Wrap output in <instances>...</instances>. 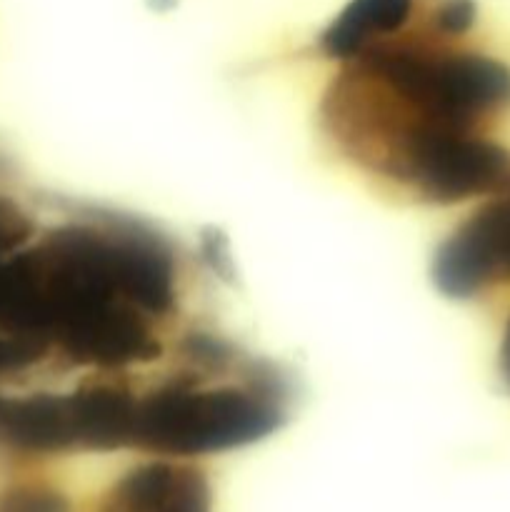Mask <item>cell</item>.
<instances>
[{"instance_id": "obj_1", "label": "cell", "mask_w": 510, "mask_h": 512, "mask_svg": "<svg viewBox=\"0 0 510 512\" xmlns=\"http://www.w3.org/2000/svg\"><path fill=\"white\" fill-rule=\"evenodd\" d=\"M470 0H353L320 38L323 130L360 170L430 205L510 180V65L470 43Z\"/></svg>"}, {"instance_id": "obj_2", "label": "cell", "mask_w": 510, "mask_h": 512, "mask_svg": "<svg viewBox=\"0 0 510 512\" xmlns=\"http://www.w3.org/2000/svg\"><path fill=\"white\" fill-rule=\"evenodd\" d=\"M480 200L435 253L433 280L448 298L480 300L510 290V180Z\"/></svg>"}, {"instance_id": "obj_3", "label": "cell", "mask_w": 510, "mask_h": 512, "mask_svg": "<svg viewBox=\"0 0 510 512\" xmlns=\"http://www.w3.org/2000/svg\"><path fill=\"white\" fill-rule=\"evenodd\" d=\"M210 503L203 470L180 458H158L115 480L95 512H210Z\"/></svg>"}, {"instance_id": "obj_4", "label": "cell", "mask_w": 510, "mask_h": 512, "mask_svg": "<svg viewBox=\"0 0 510 512\" xmlns=\"http://www.w3.org/2000/svg\"><path fill=\"white\" fill-rule=\"evenodd\" d=\"M0 512H73L60 490L43 483L10 485L0 490Z\"/></svg>"}, {"instance_id": "obj_5", "label": "cell", "mask_w": 510, "mask_h": 512, "mask_svg": "<svg viewBox=\"0 0 510 512\" xmlns=\"http://www.w3.org/2000/svg\"><path fill=\"white\" fill-rule=\"evenodd\" d=\"M500 375H503L505 385L510 388V315L505 320L503 340H500Z\"/></svg>"}]
</instances>
